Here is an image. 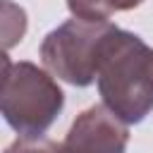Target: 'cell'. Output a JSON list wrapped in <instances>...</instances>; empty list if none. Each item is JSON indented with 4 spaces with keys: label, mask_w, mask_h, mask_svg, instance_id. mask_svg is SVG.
Returning a JSON list of instances; mask_svg holds the SVG:
<instances>
[{
    "label": "cell",
    "mask_w": 153,
    "mask_h": 153,
    "mask_svg": "<svg viewBox=\"0 0 153 153\" xmlns=\"http://www.w3.org/2000/svg\"><path fill=\"white\" fill-rule=\"evenodd\" d=\"M96 79L103 103L127 124L141 122L153 110V48L136 33L112 29Z\"/></svg>",
    "instance_id": "1"
},
{
    "label": "cell",
    "mask_w": 153,
    "mask_h": 153,
    "mask_svg": "<svg viewBox=\"0 0 153 153\" xmlns=\"http://www.w3.org/2000/svg\"><path fill=\"white\" fill-rule=\"evenodd\" d=\"M65 93L57 81L33 62L2 57L0 110L19 136H41L60 115Z\"/></svg>",
    "instance_id": "2"
},
{
    "label": "cell",
    "mask_w": 153,
    "mask_h": 153,
    "mask_svg": "<svg viewBox=\"0 0 153 153\" xmlns=\"http://www.w3.org/2000/svg\"><path fill=\"white\" fill-rule=\"evenodd\" d=\"M112 29L115 24L108 19H67L41 43L45 69L72 86H88L98 76L100 55Z\"/></svg>",
    "instance_id": "3"
},
{
    "label": "cell",
    "mask_w": 153,
    "mask_h": 153,
    "mask_svg": "<svg viewBox=\"0 0 153 153\" xmlns=\"http://www.w3.org/2000/svg\"><path fill=\"white\" fill-rule=\"evenodd\" d=\"M129 143L127 122L105 103L91 105L72 122L62 148L67 153H124Z\"/></svg>",
    "instance_id": "4"
},
{
    "label": "cell",
    "mask_w": 153,
    "mask_h": 153,
    "mask_svg": "<svg viewBox=\"0 0 153 153\" xmlns=\"http://www.w3.org/2000/svg\"><path fill=\"white\" fill-rule=\"evenodd\" d=\"M143 0H67V7L74 17L84 19H108L115 12L134 10Z\"/></svg>",
    "instance_id": "5"
},
{
    "label": "cell",
    "mask_w": 153,
    "mask_h": 153,
    "mask_svg": "<svg viewBox=\"0 0 153 153\" xmlns=\"http://www.w3.org/2000/svg\"><path fill=\"white\" fill-rule=\"evenodd\" d=\"M60 143L48 136H19L14 139L5 153H57Z\"/></svg>",
    "instance_id": "6"
}]
</instances>
